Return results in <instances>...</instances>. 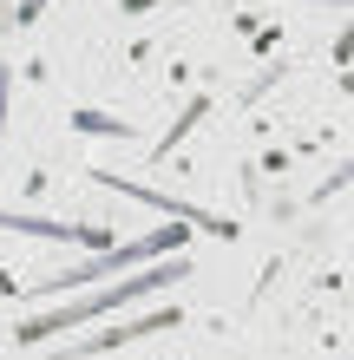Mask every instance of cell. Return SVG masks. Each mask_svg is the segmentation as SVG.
Masks as SVG:
<instances>
[{
  "label": "cell",
  "instance_id": "3957f363",
  "mask_svg": "<svg viewBox=\"0 0 354 360\" xmlns=\"http://www.w3.org/2000/svg\"><path fill=\"white\" fill-rule=\"evenodd\" d=\"M0 229H20V236H46V243H79V236H86L79 223H46V217H7V210H0Z\"/></svg>",
  "mask_w": 354,
  "mask_h": 360
},
{
  "label": "cell",
  "instance_id": "8992f818",
  "mask_svg": "<svg viewBox=\"0 0 354 360\" xmlns=\"http://www.w3.org/2000/svg\"><path fill=\"white\" fill-rule=\"evenodd\" d=\"M341 86H348V92H354V72H348V79H341Z\"/></svg>",
  "mask_w": 354,
  "mask_h": 360
},
{
  "label": "cell",
  "instance_id": "6da1fadb",
  "mask_svg": "<svg viewBox=\"0 0 354 360\" xmlns=\"http://www.w3.org/2000/svg\"><path fill=\"white\" fill-rule=\"evenodd\" d=\"M191 275V256L184 249H171V256H158V262H138V275H125V282H92L79 302H66V308H53V314H33L27 328H20V347H39V341H53V334H66V328H86V321H99V314H118V308H132V302H144L151 288H171V282H184Z\"/></svg>",
  "mask_w": 354,
  "mask_h": 360
},
{
  "label": "cell",
  "instance_id": "5b68a950",
  "mask_svg": "<svg viewBox=\"0 0 354 360\" xmlns=\"http://www.w3.org/2000/svg\"><path fill=\"white\" fill-rule=\"evenodd\" d=\"M125 7H132V13H144V7H151V0H125Z\"/></svg>",
  "mask_w": 354,
  "mask_h": 360
},
{
  "label": "cell",
  "instance_id": "7a4b0ae2",
  "mask_svg": "<svg viewBox=\"0 0 354 360\" xmlns=\"http://www.w3.org/2000/svg\"><path fill=\"white\" fill-rule=\"evenodd\" d=\"M184 229H191V223H164V229H151V236H138V243H118V249H106V256L79 262V269H59V275H46V282H39L33 295H39V302H53L59 288H92V282H112V269L158 262V256H171V249H184Z\"/></svg>",
  "mask_w": 354,
  "mask_h": 360
},
{
  "label": "cell",
  "instance_id": "277c9868",
  "mask_svg": "<svg viewBox=\"0 0 354 360\" xmlns=\"http://www.w3.org/2000/svg\"><path fill=\"white\" fill-rule=\"evenodd\" d=\"M341 184H354V158H348V164H341V171H335V177H328V184H322V197H335V190H341Z\"/></svg>",
  "mask_w": 354,
  "mask_h": 360
}]
</instances>
